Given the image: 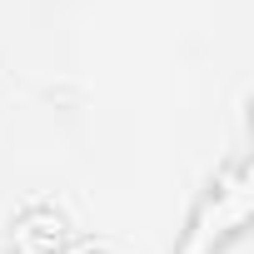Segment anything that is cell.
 <instances>
[{"mask_svg": "<svg viewBox=\"0 0 254 254\" xmlns=\"http://www.w3.org/2000/svg\"><path fill=\"white\" fill-rule=\"evenodd\" d=\"M244 224H249V165H244V155H234L204 185L175 254H224L244 234Z\"/></svg>", "mask_w": 254, "mask_h": 254, "instance_id": "cell-1", "label": "cell"}]
</instances>
